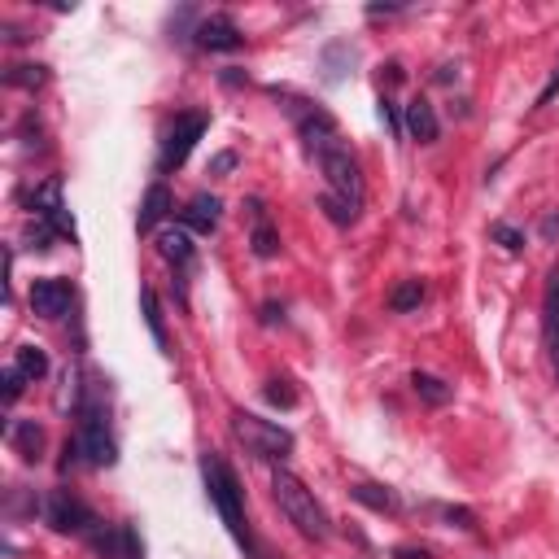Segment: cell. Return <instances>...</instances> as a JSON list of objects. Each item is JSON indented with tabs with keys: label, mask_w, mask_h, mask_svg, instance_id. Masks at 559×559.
I'll return each mask as SVG.
<instances>
[{
	"label": "cell",
	"mask_w": 559,
	"mask_h": 559,
	"mask_svg": "<svg viewBox=\"0 0 559 559\" xmlns=\"http://www.w3.org/2000/svg\"><path fill=\"white\" fill-rule=\"evenodd\" d=\"M201 136H206V114H180V118H175V127L162 140V171L184 166V158L193 153V145Z\"/></svg>",
	"instance_id": "obj_5"
},
{
	"label": "cell",
	"mask_w": 559,
	"mask_h": 559,
	"mask_svg": "<svg viewBox=\"0 0 559 559\" xmlns=\"http://www.w3.org/2000/svg\"><path fill=\"white\" fill-rule=\"evenodd\" d=\"M158 254L166 258V263H175V267H188L193 263V241H188V232H162L158 236Z\"/></svg>",
	"instance_id": "obj_19"
},
{
	"label": "cell",
	"mask_w": 559,
	"mask_h": 559,
	"mask_svg": "<svg viewBox=\"0 0 559 559\" xmlns=\"http://www.w3.org/2000/svg\"><path fill=\"white\" fill-rule=\"evenodd\" d=\"M88 542H92V551H97L101 559H145V546H140V538H136L132 525L97 529Z\"/></svg>",
	"instance_id": "obj_7"
},
{
	"label": "cell",
	"mask_w": 559,
	"mask_h": 559,
	"mask_svg": "<svg viewBox=\"0 0 559 559\" xmlns=\"http://www.w3.org/2000/svg\"><path fill=\"white\" fill-rule=\"evenodd\" d=\"M9 446H14L22 459H40V450H44V428L35 424V420H14V424H9Z\"/></svg>",
	"instance_id": "obj_14"
},
{
	"label": "cell",
	"mask_w": 559,
	"mask_h": 559,
	"mask_svg": "<svg viewBox=\"0 0 559 559\" xmlns=\"http://www.w3.org/2000/svg\"><path fill=\"white\" fill-rule=\"evenodd\" d=\"M542 328H546V346L559 341V267L546 276V293H542Z\"/></svg>",
	"instance_id": "obj_18"
},
{
	"label": "cell",
	"mask_w": 559,
	"mask_h": 559,
	"mask_svg": "<svg viewBox=\"0 0 559 559\" xmlns=\"http://www.w3.org/2000/svg\"><path fill=\"white\" fill-rule=\"evenodd\" d=\"M219 214H223L219 197H214V193H197V197L184 206V228H193V232H201V236H210L214 228H219Z\"/></svg>",
	"instance_id": "obj_12"
},
{
	"label": "cell",
	"mask_w": 559,
	"mask_h": 559,
	"mask_svg": "<svg viewBox=\"0 0 559 559\" xmlns=\"http://www.w3.org/2000/svg\"><path fill=\"white\" fill-rule=\"evenodd\" d=\"M442 516L450 520V525H459V529H477V516H472L468 507H446Z\"/></svg>",
	"instance_id": "obj_29"
},
{
	"label": "cell",
	"mask_w": 559,
	"mask_h": 559,
	"mask_svg": "<svg viewBox=\"0 0 559 559\" xmlns=\"http://www.w3.org/2000/svg\"><path fill=\"white\" fill-rule=\"evenodd\" d=\"M232 166H236V153H219V158H214V166H210V171H214V175H228Z\"/></svg>",
	"instance_id": "obj_31"
},
{
	"label": "cell",
	"mask_w": 559,
	"mask_h": 559,
	"mask_svg": "<svg viewBox=\"0 0 559 559\" xmlns=\"http://www.w3.org/2000/svg\"><path fill=\"white\" fill-rule=\"evenodd\" d=\"M140 311H145V324L153 332V341H158V346H166V328H162V311H158V297H153V289L140 293Z\"/></svg>",
	"instance_id": "obj_23"
},
{
	"label": "cell",
	"mask_w": 559,
	"mask_h": 559,
	"mask_svg": "<svg viewBox=\"0 0 559 559\" xmlns=\"http://www.w3.org/2000/svg\"><path fill=\"white\" fill-rule=\"evenodd\" d=\"M490 236L507 249V254H520V249H525V232L511 228V223H490Z\"/></svg>",
	"instance_id": "obj_25"
},
{
	"label": "cell",
	"mask_w": 559,
	"mask_h": 559,
	"mask_svg": "<svg viewBox=\"0 0 559 559\" xmlns=\"http://www.w3.org/2000/svg\"><path fill=\"white\" fill-rule=\"evenodd\" d=\"M263 394H267L271 407H284V411L297 407V394H293V385H289V380H267V389H263Z\"/></svg>",
	"instance_id": "obj_26"
},
{
	"label": "cell",
	"mask_w": 559,
	"mask_h": 559,
	"mask_svg": "<svg viewBox=\"0 0 559 559\" xmlns=\"http://www.w3.org/2000/svg\"><path fill=\"white\" fill-rule=\"evenodd\" d=\"M22 385H27V376H22L18 367H9V372H5V402H18L22 398Z\"/></svg>",
	"instance_id": "obj_28"
},
{
	"label": "cell",
	"mask_w": 559,
	"mask_h": 559,
	"mask_svg": "<svg viewBox=\"0 0 559 559\" xmlns=\"http://www.w3.org/2000/svg\"><path fill=\"white\" fill-rule=\"evenodd\" d=\"M31 311L40 315V319H62L70 311V284L66 280H53V276L35 280L31 284Z\"/></svg>",
	"instance_id": "obj_9"
},
{
	"label": "cell",
	"mask_w": 559,
	"mask_h": 559,
	"mask_svg": "<svg viewBox=\"0 0 559 559\" xmlns=\"http://www.w3.org/2000/svg\"><path fill=\"white\" fill-rule=\"evenodd\" d=\"M232 428H236V437H241V442L254 450L258 459H284L293 450V433H289V428H280L271 420H258V415H236Z\"/></svg>",
	"instance_id": "obj_3"
},
{
	"label": "cell",
	"mask_w": 559,
	"mask_h": 559,
	"mask_svg": "<svg viewBox=\"0 0 559 559\" xmlns=\"http://www.w3.org/2000/svg\"><path fill=\"white\" fill-rule=\"evenodd\" d=\"M350 498H354V503H363V507H372V511H385V516H394V511H398L394 490H385V485H376V481L350 485Z\"/></svg>",
	"instance_id": "obj_17"
},
{
	"label": "cell",
	"mask_w": 559,
	"mask_h": 559,
	"mask_svg": "<svg viewBox=\"0 0 559 559\" xmlns=\"http://www.w3.org/2000/svg\"><path fill=\"white\" fill-rule=\"evenodd\" d=\"M297 132H302V140H306V149L315 153V158H324V153H332V149H341V132H337V118L332 114H324V110H302L297 114Z\"/></svg>",
	"instance_id": "obj_6"
},
{
	"label": "cell",
	"mask_w": 559,
	"mask_h": 559,
	"mask_svg": "<svg viewBox=\"0 0 559 559\" xmlns=\"http://www.w3.org/2000/svg\"><path fill=\"white\" fill-rule=\"evenodd\" d=\"M171 214V193H166V184H153L149 193H145V206H140V214H136V228L140 232H153L158 223Z\"/></svg>",
	"instance_id": "obj_15"
},
{
	"label": "cell",
	"mask_w": 559,
	"mask_h": 559,
	"mask_svg": "<svg viewBox=\"0 0 559 559\" xmlns=\"http://www.w3.org/2000/svg\"><path fill=\"white\" fill-rule=\"evenodd\" d=\"M319 206H324V214H328L332 223H337V228H350V223L359 219V210L346 206V201H341V197H332V193H328L324 201H319Z\"/></svg>",
	"instance_id": "obj_24"
},
{
	"label": "cell",
	"mask_w": 559,
	"mask_h": 559,
	"mask_svg": "<svg viewBox=\"0 0 559 559\" xmlns=\"http://www.w3.org/2000/svg\"><path fill=\"white\" fill-rule=\"evenodd\" d=\"M555 92H559V66L551 70V79H546V88L538 92V105H551V101H555Z\"/></svg>",
	"instance_id": "obj_30"
},
{
	"label": "cell",
	"mask_w": 559,
	"mask_h": 559,
	"mask_svg": "<svg viewBox=\"0 0 559 559\" xmlns=\"http://www.w3.org/2000/svg\"><path fill=\"white\" fill-rule=\"evenodd\" d=\"M411 385H415V394H420L428 407H446V402L455 398V389H450L446 380H437V376H428V372H415Z\"/></svg>",
	"instance_id": "obj_20"
},
{
	"label": "cell",
	"mask_w": 559,
	"mask_h": 559,
	"mask_svg": "<svg viewBox=\"0 0 559 559\" xmlns=\"http://www.w3.org/2000/svg\"><path fill=\"white\" fill-rule=\"evenodd\" d=\"M241 27L228 18V14H214V18H206L197 27V44L201 49H210V53H232V49H241Z\"/></svg>",
	"instance_id": "obj_11"
},
{
	"label": "cell",
	"mask_w": 559,
	"mask_h": 559,
	"mask_svg": "<svg viewBox=\"0 0 559 559\" xmlns=\"http://www.w3.org/2000/svg\"><path fill=\"white\" fill-rule=\"evenodd\" d=\"M79 455L92 463V468H110V463L118 459L114 455V437L105 433V424L97 420V415H88L83 420V433H79Z\"/></svg>",
	"instance_id": "obj_10"
},
{
	"label": "cell",
	"mask_w": 559,
	"mask_h": 559,
	"mask_svg": "<svg viewBox=\"0 0 559 559\" xmlns=\"http://www.w3.org/2000/svg\"><path fill=\"white\" fill-rule=\"evenodd\" d=\"M201 477H206V494H210V503L219 507V516L228 520V529L236 533V538H245V511H241V485H236L232 477V468L223 463L219 455H210L201 459Z\"/></svg>",
	"instance_id": "obj_2"
},
{
	"label": "cell",
	"mask_w": 559,
	"mask_h": 559,
	"mask_svg": "<svg viewBox=\"0 0 559 559\" xmlns=\"http://www.w3.org/2000/svg\"><path fill=\"white\" fill-rule=\"evenodd\" d=\"M551 363H555V380H559V341H551Z\"/></svg>",
	"instance_id": "obj_34"
},
{
	"label": "cell",
	"mask_w": 559,
	"mask_h": 559,
	"mask_svg": "<svg viewBox=\"0 0 559 559\" xmlns=\"http://www.w3.org/2000/svg\"><path fill=\"white\" fill-rule=\"evenodd\" d=\"M546 236H559V219H546V228H542Z\"/></svg>",
	"instance_id": "obj_35"
},
{
	"label": "cell",
	"mask_w": 559,
	"mask_h": 559,
	"mask_svg": "<svg viewBox=\"0 0 559 559\" xmlns=\"http://www.w3.org/2000/svg\"><path fill=\"white\" fill-rule=\"evenodd\" d=\"M9 83H14V88H40V83H44V66H14V70H9Z\"/></svg>",
	"instance_id": "obj_27"
},
{
	"label": "cell",
	"mask_w": 559,
	"mask_h": 559,
	"mask_svg": "<svg viewBox=\"0 0 559 559\" xmlns=\"http://www.w3.org/2000/svg\"><path fill=\"white\" fill-rule=\"evenodd\" d=\"M424 302V284L420 280H402L394 293H389V311H398V315H407L415 311V306Z\"/></svg>",
	"instance_id": "obj_22"
},
{
	"label": "cell",
	"mask_w": 559,
	"mask_h": 559,
	"mask_svg": "<svg viewBox=\"0 0 559 559\" xmlns=\"http://www.w3.org/2000/svg\"><path fill=\"white\" fill-rule=\"evenodd\" d=\"M14 367L27 380H40V376H49V354H44L40 346H22L18 354H14Z\"/></svg>",
	"instance_id": "obj_21"
},
{
	"label": "cell",
	"mask_w": 559,
	"mask_h": 559,
	"mask_svg": "<svg viewBox=\"0 0 559 559\" xmlns=\"http://www.w3.org/2000/svg\"><path fill=\"white\" fill-rule=\"evenodd\" d=\"M271 490H276V503H280V511L289 516V525L302 533V538H311V542H324L328 538V511L319 507V498L306 490L302 481L293 477V472H276L271 477Z\"/></svg>",
	"instance_id": "obj_1"
},
{
	"label": "cell",
	"mask_w": 559,
	"mask_h": 559,
	"mask_svg": "<svg viewBox=\"0 0 559 559\" xmlns=\"http://www.w3.org/2000/svg\"><path fill=\"white\" fill-rule=\"evenodd\" d=\"M380 118H385V123L394 127V132H398V114H394V105H389L385 97H380Z\"/></svg>",
	"instance_id": "obj_33"
},
{
	"label": "cell",
	"mask_w": 559,
	"mask_h": 559,
	"mask_svg": "<svg viewBox=\"0 0 559 559\" xmlns=\"http://www.w3.org/2000/svg\"><path fill=\"white\" fill-rule=\"evenodd\" d=\"M394 559H428V551H424V546H398Z\"/></svg>",
	"instance_id": "obj_32"
},
{
	"label": "cell",
	"mask_w": 559,
	"mask_h": 559,
	"mask_svg": "<svg viewBox=\"0 0 559 559\" xmlns=\"http://www.w3.org/2000/svg\"><path fill=\"white\" fill-rule=\"evenodd\" d=\"M249 214H254V236H249V245H254V254L258 258H276V249H280V236L276 228L267 223V214H263V201H249Z\"/></svg>",
	"instance_id": "obj_16"
},
{
	"label": "cell",
	"mask_w": 559,
	"mask_h": 559,
	"mask_svg": "<svg viewBox=\"0 0 559 559\" xmlns=\"http://www.w3.org/2000/svg\"><path fill=\"white\" fill-rule=\"evenodd\" d=\"M407 132H411V140H420V145H433V140L442 136L437 110H433V105H428L424 97H415V101L407 105Z\"/></svg>",
	"instance_id": "obj_13"
},
{
	"label": "cell",
	"mask_w": 559,
	"mask_h": 559,
	"mask_svg": "<svg viewBox=\"0 0 559 559\" xmlns=\"http://www.w3.org/2000/svg\"><path fill=\"white\" fill-rule=\"evenodd\" d=\"M49 525L57 533H88L92 529V511L79 503L75 494H66V490H57L49 498Z\"/></svg>",
	"instance_id": "obj_8"
},
{
	"label": "cell",
	"mask_w": 559,
	"mask_h": 559,
	"mask_svg": "<svg viewBox=\"0 0 559 559\" xmlns=\"http://www.w3.org/2000/svg\"><path fill=\"white\" fill-rule=\"evenodd\" d=\"M319 166H324V180L332 188V197H341L346 206L363 210V171H359V162H354V153L341 145V149L324 153V158H319Z\"/></svg>",
	"instance_id": "obj_4"
}]
</instances>
